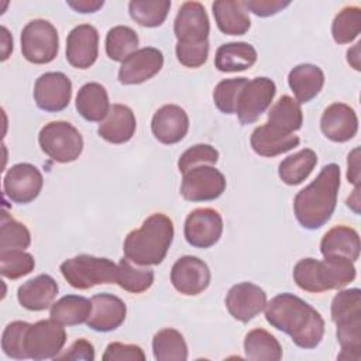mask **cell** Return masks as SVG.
Instances as JSON below:
<instances>
[{
    "label": "cell",
    "instance_id": "1",
    "mask_svg": "<svg viewBox=\"0 0 361 361\" xmlns=\"http://www.w3.org/2000/svg\"><path fill=\"white\" fill-rule=\"evenodd\" d=\"M267 322L279 331L290 336L292 341L305 350L316 348L324 336L322 314L307 302L293 293H281L267 302Z\"/></svg>",
    "mask_w": 361,
    "mask_h": 361
},
{
    "label": "cell",
    "instance_id": "2",
    "mask_svg": "<svg viewBox=\"0 0 361 361\" xmlns=\"http://www.w3.org/2000/svg\"><path fill=\"white\" fill-rule=\"evenodd\" d=\"M340 176V166L327 164L312 183L296 193L293 212L303 228L316 230L330 220L337 204Z\"/></svg>",
    "mask_w": 361,
    "mask_h": 361
},
{
    "label": "cell",
    "instance_id": "3",
    "mask_svg": "<svg viewBox=\"0 0 361 361\" xmlns=\"http://www.w3.org/2000/svg\"><path fill=\"white\" fill-rule=\"evenodd\" d=\"M173 223L164 213H154L140 228L130 231L124 240V257L142 267L161 264L173 241Z\"/></svg>",
    "mask_w": 361,
    "mask_h": 361
},
{
    "label": "cell",
    "instance_id": "4",
    "mask_svg": "<svg viewBox=\"0 0 361 361\" xmlns=\"http://www.w3.org/2000/svg\"><path fill=\"white\" fill-rule=\"evenodd\" d=\"M59 269L72 288L83 290L96 285L116 283L118 265L109 258L80 254L65 259Z\"/></svg>",
    "mask_w": 361,
    "mask_h": 361
},
{
    "label": "cell",
    "instance_id": "5",
    "mask_svg": "<svg viewBox=\"0 0 361 361\" xmlns=\"http://www.w3.org/2000/svg\"><path fill=\"white\" fill-rule=\"evenodd\" d=\"M38 142L42 152L59 164L76 161L83 151L82 134L68 121L45 124L38 134Z\"/></svg>",
    "mask_w": 361,
    "mask_h": 361
},
{
    "label": "cell",
    "instance_id": "6",
    "mask_svg": "<svg viewBox=\"0 0 361 361\" xmlns=\"http://www.w3.org/2000/svg\"><path fill=\"white\" fill-rule=\"evenodd\" d=\"M23 56L35 65L49 63L59 51V35L52 23L44 18H35L25 24L21 31Z\"/></svg>",
    "mask_w": 361,
    "mask_h": 361
},
{
    "label": "cell",
    "instance_id": "7",
    "mask_svg": "<svg viewBox=\"0 0 361 361\" xmlns=\"http://www.w3.org/2000/svg\"><path fill=\"white\" fill-rule=\"evenodd\" d=\"M180 195L189 202H209L226 190V178L213 165H199L182 173Z\"/></svg>",
    "mask_w": 361,
    "mask_h": 361
},
{
    "label": "cell",
    "instance_id": "8",
    "mask_svg": "<svg viewBox=\"0 0 361 361\" xmlns=\"http://www.w3.org/2000/svg\"><path fill=\"white\" fill-rule=\"evenodd\" d=\"M66 343V331L62 324L49 320H39L30 326L25 337L28 358L34 361L55 360Z\"/></svg>",
    "mask_w": 361,
    "mask_h": 361
},
{
    "label": "cell",
    "instance_id": "9",
    "mask_svg": "<svg viewBox=\"0 0 361 361\" xmlns=\"http://www.w3.org/2000/svg\"><path fill=\"white\" fill-rule=\"evenodd\" d=\"M44 178L39 169L28 162L13 165L4 175L3 192L6 197L18 204L35 200L42 189Z\"/></svg>",
    "mask_w": 361,
    "mask_h": 361
},
{
    "label": "cell",
    "instance_id": "10",
    "mask_svg": "<svg viewBox=\"0 0 361 361\" xmlns=\"http://www.w3.org/2000/svg\"><path fill=\"white\" fill-rule=\"evenodd\" d=\"M183 234L189 245L195 248H210L223 234V219L212 207L195 209L185 220Z\"/></svg>",
    "mask_w": 361,
    "mask_h": 361
},
{
    "label": "cell",
    "instance_id": "11",
    "mask_svg": "<svg viewBox=\"0 0 361 361\" xmlns=\"http://www.w3.org/2000/svg\"><path fill=\"white\" fill-rule=\"evenodd\" d=\"M34 102L38 109L58 113L68 107L72 97V82L62 72L42 73L34 85Z\"/></svg>",
    "mask_w": 361,
    "mask_h": 361
},
{
    "label": "cell",
    "instance_id": "12",
    "mask_svg": "<svg viewBox=\"0 0 361 361\" xmlns=\"http://www.w3.org/2000/svg\"><path fill=\"white\" fill-rule=\"evenodd\" d=\"M276 93V86L272 79L261 76L254 78L244 86L238 107L237 117L241 124H251L271 106Z\"/></svg>",
    "mask_w": 361,
    "mask_h": 361
},
{
    "label": "cell",
    "instance_id": "13",
    "mask_svg": "<svg viewBox=\"0 0 361 361\" xmlns=\"http://www.w3.org/2000/svg\"><path fill=\"white\" fill-rule=\"evenodd\" d=\"M207 264L193 255H183L172 265L171 282L173 288L186 296H196L207 289L210 283Z\"/></svg>",
    "mask_w": 361,
    "mask_h": 361
},
{
    "label": "cell",
    "instance_id": "14",
    "mask_svg": "<svg viewBox=\"0 0 361 361\" xmlns=\"http://www.w3.org/2000/svg\"><path fill=\"white\" fill-rule=\"evenodd\" d=\"M267 302L265 290L252 282H240L231 286L226 296L228 313L241 323L258 316L265 309Z\"/></svg>",
    "mask_w": 361,
    "mask_h": 361
},
{
    "label": "cell",
    "instance_id": "15",
    "mask_svg": "<svg viewBox=\"0 0 361 361\" xmlns=\"http://www.w3.org/2000/svg\"><path fill=\"white\" fill-rule=\"evenodd\" d=\"M162 66V52L154 47H144L121 62L118 69V80L123 85H140L155 76Z\"/></svg>",
    "mask_w": 361,
    "mask_h": 361
},
{
    "label": "cell",
    "instance_id": "16",
    "mask_svg": "<svg viewBox=\"0 0 361 361\" xmlns=\"http://www.w3.org/2000/svg\"><path fill=\"white\" fill-rule=\"evenodd\" d=\"M173 32L178 42L207 41L210 23L203 4L199 1H185L175 17Z\"/></svg>",
    "mask_w": 361,
    "mask_h": 361
},
{
    "label": "cell",
    "instance_id": "17",
    "mask_svg": "<svg viewBox=\"0 0 361 361\" xmlns=\"http://www.w3.org/2000/svg\"><path fill=\"white\" fill-rule=\"evenodd\" d=\"M99 55V32L90 24L76 25L66 38V61L78 69L90 68Z\"/></svg>",
    "mask_w": 361,
    "mask_h": 361
},
{
    "label": "cell",
    "instance_id": "18",
    "mask_svg": "<svg viewBox=\"0 0 361 361\" xmlns=\"http://www.w3.org/2000/svg\"><path fill=\"white\" fill-rule=\"evenodd\" d=\"M92 312L86 320L89 329L107 333L118 329L127 316L126 303L116 295L97 293L92 296Z\"/></svg>",
    "mask_w": 361,
    "mask_h": 361
},
{
    "label": "cell",
    "instance_id": "19",
    "mask_svg": "<svg viewBox=\"0 0 361 361\" xmlns=\"http://www.w3.org/2000/svg\"><path fill=\"white\" fill-rule=\"evenodd\" d=\"M320 130L333 142L350 141L358 131L355 110L341 102L327 106L320 118Z\"/></svg>",
    "mask_w": 361,
    "mask_h": 361
},
{
    "label": "cell",
    "instance_id": "20",
    "mask_svg": "<svg viewBox=\"0 0 361 361\" xmlns=\"http://www.w3.org/2000/svg\"><path fill=\"white\" fill-rule=\"evenodd\" d=\"M189 130V117L178 104L159 107L151 120L152 135L162 144L171 145L182 141Z\"/></svg>",
    "mask_w": 361,
    "mask_h": 361
},
{
    "label": "cell",
    "instance_id": "21",
    "mask_svg": "<svg viewBox=\"0 0 361 361\" xmlns=\"http://www.w3.org/2000/svg\"><path fill=\"white\" fill-rule=\"evenodd\" d=\"M56 281L47 274L37 275L23 285L17 290L18 303L31 312H41L52 306L58 295Z\"/></svg>",
    "mask_w": 361,
    "mask_h": 361
},
{
    "label": "cell",
    "instance_id": "22",
    "mask_svg": "<svg viewBox=\"0 0 361 361\" xmlns=\"http://www.w3.org/2000/svg\"><path fill=\"white\" fill-rule=\"evenodd\" d=\"M137 120L128 106L116 103L110 106L107 116L100 121L97 134L110 144H124L135 133Z\"/></svg>",
    "mask_w": 361,
    "mask_h": 361
},
{
    "label": "cell",
    "instance_id": "23",
    "mask_svg": "<svg viewBox=\"0 0 361 361\" xmlns=\"http://www.w3.org/2000/svg\"><path fill=\"white\" fill-rule=\"evenodd\" d=\"M299 142L300 140L298 135L278 130L268 123L255 127L250 138V144L254 152L267 158L285 154L298 147Z\"/></svg>",
    "mask_w": 361,
    "mask_h": 361
},
{
    "label": "cell",
    "instance_id": "24",
    "mask_svg": "<svg viewBox=\"0 0 361 361\" xmlns=\"http://www.w3.org/2000/svg\"><path fill=\"white\" fill-rule=\"evenodd\" d=\"M360 235L348 226H334L320 241L323 257H343L355 262L360 257Z\"/></svg>",
    "mask_w": 361,
    "mask_h": 361
},
{
    "label": "cell",
    "instance_id": "25",
    "mask_svg": "<svg viewBox=\"0 0 361 361\" xmlns=\"http://www.w3.org/2000/svg\"><path fill=\"white\" fill-rule=\"evenodd\" d=\"M288 83L299 104L314 99L324 85L323 71L313 63H300L290 69Z\"/></svg>",
    "mask_w": 361,
    "mask_h": 361
},
{
    "label": "cell",
    "instance_id": "26",
    "mask_svg": "<svg viewBox=\"0 0 361 361\" xmlns=\"http://www.w3.org/2000/svg\"><path fill=\"white\" fill-rule=\"evenodd\" d=\"M213 16L219 30L227 35H244L251 20L244 1L238 0H217L212 4Z\"/></svg>",
    "mask_w": 361,
    "mask_h": 361
},
{
    "label": "cell",
    "instance_id": "27",
    "mask_svg": "<svg viewBox=\"0 0 361 361\" xmlns=\"http://www.w3.org/2000/svg\"><path fill=\"white\" fill-rule=\"evenodd\" d=\"M75 106L78 113L85 120L92 123H100L110 110L106 87L97 82L85 83L76 94Z\"/></svg>",
    "mask_w": 361,
    "mask_h": 361
},
{
    "label": "cell",
    "instance_id": "28",
    "mask_svg": "<svg viewBox=\"0 0 361 361\" xmlns=\"http://www.w3.org/2000/svg\"><path fill=\"white\" fill-rule=\"evenodd\" d=\"M257 51L248 42H227L217 48L214 66L220 72H240L257 62Z\"/></svg>",
    "mask_w": 361,
    "mask_h": 361
},
{
    "label": "cell",
    "instance_id": "29",
    "mask_svg": "<svg viewBox=\"0 0 361 361\" xmlns=\"http://www.w3.org/2000/svg\"><path fill=\"white\" fill-rule=\"evenodd\" d=\"M336 336L341 347L338 360H354L361 358V312L344 314L334 320Z\"/></svg>",
    "mask_w": 361,
    "mask_h": 361
},
{
    "label": "cell",
    "instance_id": "30",
    "mask_svg": "<svg viewBox=\"0 0 361 361\" xmlns=\"http://www.w3.org/2000/svg\"><path fill=\"white\" fill-rule=\"evenodd\" d=\"M357 269L354 262L343 257H324L319 261V279L323 292L341 289L355 279Z\"/></svg>",
    "mask_w": 361,
    "mask_h": 361
},
{
    "label": "cell",
    "instance_id": "31",
    "mask_svg": "<svg viewBox=\"0 0 361 361\" xmlns=\"http://www.w3.org/2000/svg\"><path fill=\"white\" fill-rule=\"evenodd\" d=\"M90 312V299L79 295H66L52 303L49 319L62 326H76L86 323Z\"/></svg>",
    "mask_w": 361,
    "mask_h": 361
},
{
    "label": "cell",
    "instance_id": "32",
    "mask_svg": "<svg viewBox=\"0 0 361 361\" xmlns=\"http://www.w3.org/2000/svg\"><path fill=\"white\" fill-rule=\"evenodd\" d=\"M245 358L251 361H279L282 347L278 338L265 329H252L244 338Z\"/></svg>",
    "mask_w": 361,
    "mask_h": 361
},
{
    "label": "cell",
    "instance_id": "33",
    "mask_svg": "<svg viewBox=\"0 0 361 361\" xmlns=\"http://www.w3.org/2000/svg\"><path fill=\"white\" fill-rule=\"evenodd\" d=\"M317 164V155L310 148H303L286 157L278 166L281 180L289 186L302 183L312 173Z\"/></svg>",
    "mask_w": 361,
    "mask_h": 361
},
{
    "label": "cell",
    "instance_id": "34",
    "mask_svg": "<svg viewBox=\"0 0 361 361\" xmlns=\"http://www.w3.org/2000/svg\"><path fill=\"white\" fill-rule=\"evenodd\" d=\"M267 123L278 130L293 134L295 131L300 130L303 124V113L300 104L288 94L281 96L268 111Z\"/></svg>",
    "mask_w": 361,
    "mask_h": 361
},
{
    "label": "cell",
    "instance_id": "35",
    "mask_svg": "<svg viewBox=\"0 0 361 361\" xmlns=\"http://www.w3.org/2000/svg\"><path fill=\"white\" fill-rule=\"evenodd\" d=\"M154 358L158 361H185L188 360V345L175 329H162L152 338Z\"/></svg>",
    "mask_w": 361,
    "mask_h": 361
},
{
    "label": "cell",
    "instance_id": "36",
    "mask_svg": "<svg viewBox=\"0 0 361 361\" xmlns=\"http://www.w3.org/2000/svg\"><path fill=\"white\" fill-rule=\"evenodd\" d=\"M116 283L130 293H142L154 283V271L148 267L137 265L124 257L118 262Z\"/></svg>",
    "mask_w": 361,
    "mask_h": 361
},
{
    "label": "cell",
    "instance_id": "37",
    "mask_svg": "<svg viewBox=\"0 0 361 361\" xmlns=\"http://www.w3.org/2000/svg\"><path fill=\"white\" fill-rule=\"evenodd\" d=\"M169 0H131L128 3L130 17L147 28L159 27L168 17Z\"/></svg>",
    "mask_w": 361,
    "mask_h": 361
},
{
    "label": "cell",
    "instance_id": "38",
    "mask_svg": "<svg viewBox=\"0 0 361 361\" xmlns=\"http://www.w3.org/2000/svg\"><path fill=\"white\" fill-rule=\"evenodd\" d=\"M106 54L111 61L123 62L137 51L138 35L127 25H116L106 35Z\"/></svg>",
    "mask_w": 361,
    "mask_h": 361
},
{
    "label": "cell",
    "instance_id": "39",
    "mask_svg": "<svg viewBox=\"0 0 361 361\" xmlns=\"http://www.w3.org/2000/svg\"><path fill=\"white\" fill-rule=\"evenodd\" d=\"M361 32V8L358 6H347L341 8L333 23L331 35L337 44H350Z\"/></svg>",
    "mask_w": 361,
    "mask_h": 361
},
{
    "label": "cell",
    "instance_id": "40",
    "mask_svg": "<svg viewBox=\"0 0 361 361\" xmlns=\"http://www.w3.org/2000/svg\"><path fill=\"white\" fill-rule=\"evenodd\" d=\"M247 82V78H230L220 80L213 90L216 107L224 114H235L241 92Z\"/></svg>",
    "mask_w": 361,
    "mask_h": 361
},
{
    "label": "cell",
    "instance_id": "41",
    "mask_svg": "<svg viewBox=\"0 0 361 361\" xmlns=\"http://www.w3.org/2000/svg\"><path fill=\"white\" fill-rule=\"evenodd\" d=\"M31 244V234L25 224L17 221L7 212H1L0 250H25Z\"/></svg>",
    "mask_w": 361,
    "mask_h": 361
},
{
    "label": "cell",
    "instance_id": "42",
    "mask_svg": "<svg viewBox=\"0 0 361 361\" xmlns=\"http://www.w3.org/2000/svg\"><path fill=\"white\" fill-rule=\"evenodd\" d=\"M34 257L24 250H0V274L7 279H18L34 271Z\"/></svg>",
    "mask_w": 361,
    "mask_h": 361
},
{
    "label": "cell",
    "instance_id": "43",
    "mask_svg": "<svg viewBox=\"0 0 361 361\" xmlns=\"http://www.w3.org/2000/svg\"><path fill=\"white\" fill-rule=\"evenodd\" d=\"M30 323L16 320L6 326L1 334V350L13 360H27L28 354L25 350V337L30 329Z\"/></svg>",
    "mask_w": 361,
    "mask_h": 361
},
{
    "label": "cell",
    "instance_id": "44",
    "mask_svg": "<svg viewBox=\"0 0 361 361\" xmlns=\"http://www.w3.org/2000/svg\"><path fill=\"white\" fill-rule=\"evenodd\" d=\"M219 161V151L210 144H196L188 148L178 159L179 172L185 173L199 165H216Z\"/></svg>",
    "mask_w": 361,
    "mask_h": 361
},
{
    "label": "cell",
    "instance_id": "45",
    "mask_svg": "<svg viewBox=\"0 0 361 361\" xmlns=\"http://www.w3.org/2000/svg\"><path fill=\"white\" fill-rule=\"evenodd\" d=\"M293 281L306 292L320 293L323 288L319 279V259L303 258L293 268Z\"/></svg>",
    "mask_w": 361,
    "mask_h": 361
},
{
    "label": "cell",
    "instance_id": "46",
    "mask_svg": "<svg viewBox=\"0 0 361 361\" xmlns=\"http://www.w3.org/2000/svg\"><path fill=\"white\" fill-rule=\"evenodd\" d=\"M176 58L186 68H199L206 63L209 56V41L203 42H178Z\"/></svg>",
    "mask_w": 361,
    "mask_h": 361
},
{
    "label": "cell",
    "instance_id": "47",
    "mask_svg": "<svg viewBox=\"0 0 361 361\" xmlns=\"http://www.w3.org/2000/svg\"><path fill=\"white\" fill-rule=\"evenodd\" d=\"M102 360L103 361H144L145 354L140 345L113 341L106 347L104 354L102 355Z\"/></svg>",
    "mask_w": 361,
    "mask_h": 361
},
{
    "label": "cell",
    "instance_id": "48",
    "mask_svg": "<svg viewBox=\"0 0 361 361\" xmlns=\"http://www.w3.org/2000/svg\"><path fill=\"white\" fill-rule=\"evenodd\" d=\"M55 360L58 361H93L94 360V347L86 338L75 340L66 350H62Z\"/></svg>",
    "mask_w": 361,
    "mask_h": 361
},
{
    "label": "cell",
    "instance_id": "49",
    "mask_svg": "<svg viewBox=\"0 0 361 361\" xmlns=\"http://www.w3.org/2000/svg\"><path fill=\"white\" fill-rule=\"evenodd\" d=\"M289 4H290V1H282V0H247V1H244L245 8L258 17L274 16V14L282 11Z\"/></svg>",
    "mask_w": 361,
    "mask_h": 361
},
{
    "label": "cell",
    "instance_id": "50",
    "mask_svg": "<svg viewBox=\"0 0 361 361\" xmlns=\"http://www.w3.org/2000/svg\"><path fill=\"white\" fill-rule=\"evenodd\" d=\"M347 179L354 186H360V148L355 147L347 158Z\"/></svg>",
    "mask_w": 361,
    "mask_h": 361
},
{
    "label": "cell",
    "instance_id": "51",
    "mask_svg": "<svg viewBox=\"0 0 361 361\" xmlns=\"http://www.w3.org/2000/svg\"><path fill=\"white\" fill-rule=\"evenodd\" d=\"M66 4L78 13H96L103 7V0H69Z\"/></svg>",
    "mask_w": 361,
    "mask_h": 361
},
{
    "label": "cell",
    "instance_id": "52",
    "mask_svg": "<svg viewBox=\"0 0 361 361\" xmlns=\"http://www.w3.org/2000/svg\"><path fill=\"white\" fill-rule=\"evenodd\" d=\"M1 61H6L13 51V38L4 25H1Z\"/></svg>",
    "mask_w": 361,
    "mask_h": 361
},
{
    "label": "cell",
    "instance_id": "53",
    "mask_svg": "<svg viewBox=\"0 0 361 361\" xmlns=\"http://www.w3.org/2000/svg\"><path fill=\"white\" fill-rule=\"evenodd\" d=\"M360 48H361V42H357L354 47H351L347 51V62L355 69V71H361V54H360Z\"/></svg>",
    "mask_w": 361,
    "mask_h": 361
},
{
    "label": "cell",
    "instance_id": "54",
    "mask_svg": "<svg viewBox=\"0 0 361 361\" xmlns=\"http://www.w3.org/2000/svg\"><path fill=\"white\" fill-rule=\"evenodd\" d=\"M347 206L355 213L360 214V206H361V199H360V186H355L353 193L347 199Z\"/></svg>",
    "mask_w": 361,
    "mask_h": 361
}]
</instances>
